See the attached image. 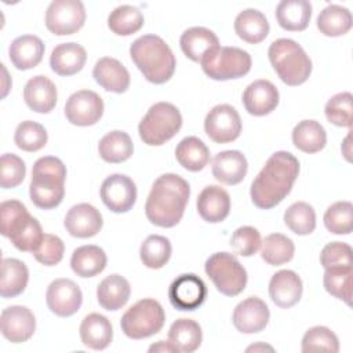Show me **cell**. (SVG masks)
<instances>
[{"instance_id":"obj_1","label":"cell","mask_w":353,"mask_h":353,"mask_svg":"<svg viewBox=\"0 0 353 353\" xmlns=\"http://www.w3.org/2000/svg\"><path fill=\"white\" fill-rule=\"evenodd\" d=\"M299 174V161L290 152H276L251 183L252 203L261 210H270L280 204L291 192Z\"/></svg>"},{"instance_id":"obj_2","label":"cell","mask_w":353,"mask_h":353,"mask_svg":"<svg viewBox=\"0 0 353 353\" xmlns=\"http://www.w3.org/2000/svg\"><path fill=\"white\" fill-rule=\"evenodd\" d=\"M190 196L189 183L176 174H163L152 185L146 199V218L156 226L172 228L183 216Z\"/></svg>"},{"instance_id":"obj_3","label":"cell","mask_w":353,"mask_h":353,"mask_svg":"<svg viewBox=\"0 0 353 353\" xmlns=\"http://www.w3.org/2000/svg\"><path fill=\"white\" fill-rule=\"evenodd\" d=\"M130 57L143 77L153 84L167 83L175 72V55L160 36L143 34L134 40Z\"/></svg>"},{"instance_id":"obj_4","label":"cell","mask_w":353,"mask_h":353,"mask_svg":"<svg viewBox=\"0 0 353 353\" xmlns=\"http://www.w3.org/2000/svg\"><path fill=\"white\" fill-rule=\"evenodd\" d=\"M66 167L58 157L44 156L36 160L32 170L29 196L41 210L58 207L65 196Z\"/></svg>"},{"instance_id":"obj_5","label":"cell","mask_w":353,"mask_h":353,"mask_svg":"<svg viewBox=\"0 0 353 353\" xmlns=\"http://www.w3.org/2000/svg\"><path fill=\"white\" fill-rule=\"evenodd\" d=\"M269 61L287 85L303 84L312 73V61L301 44L292 39H277L268 50Z\"/></svg>"},{"instance_id":"obj_6","label":"cell","mask_w":353,"mask_h":353,"mask_svg":"<svg viewBox=\"0 0 353 353\" xmlns=\"http://www.w3.org/2000/svg\"><path fill=\"white\" fill-rule=\"evenodd\" d=\"M182 127L179 109L170 102H157L142 117L138 132L143 143L160 146L174 138Z\"/></svg>"},{"instance_id":"obj_7","label":"cell","mask_w":353,"mask_h":353,"mask_svg":"<svg viewBox=\"0 0 353 353\" xmlns=\"http://www.w3.org/2000/svg\"><path fill=\"white\" fill-rule=\"evenodd\" d=\"M165 321L163 306L152 298L134 303L121 317V331L131 339H143L157 334Z\"/></svg>"},{"instance_id":"obj_8","label":"cell","mask_w":353,"mask_h":353,"mask_svg":"<svg viewBox=\"0 0 353 353\" xmlns=\"http://www.w3.org/2000/svg\"><path fill=\"white\" fill-rule=\"evenodd\" d=\"M204 269L216 290L226 296L239 295L247 285V270L233 254L225 251L212 254L205 261Z\"/></svg>"},{"instance_id":"obj_9","label":"cell","mask_w":353,"mask_h":353,"mask_svg":"<svg viewBox=\"0 0 353 353\" xmlns=\"http://www.w3.org/2000/svg\"><path fill=\"white\" fill-rule=\"evenodd\" d=\"M203 72L212 80L240 79L251 70V55L239 47H218L201 62Z\"/></svg>"},{"instance_id":"obj_10","label":"cell","mask_w":353,"mask_h":353,"mask_svg":"<svg viewBox=\"0 0 353 353\" xmlns=\"http://www.w3.org/2000/svg\"><path fill=\"white\" fill-rule=\"evenodd\" d=\"M85 22V8L80 0H54L46 11V26L57 36L79 32Z\"/></svg>"},{"instance_id":"obj_11","label":"cell","mask_w":353,"mask_h":353,"mask_svg":"<svg viewBox=\"0 0 353 353\" xmlns=\"http://www.w3.org/2000/svg\"><path fill=\"white\" fill-rule=\"evenodd\" d=\"M204 130L208 138L216 143L232 142L241 132L240 114L232 105H216L207 113Z\"/></svg>"},{"instance_id":"obj_12","label":"cell","mask_w":353,"mask_h":353,"mask_svg":"<svg viewBox=\"0 0 353 353\" xmlns=\"http://www.w3.org/2000/svg\"><path fill=\"white\" fill-rule=\"evenodd\" d=\"M102 98L91 90L73 92L65 103V116L73 125L88 127L99 121L103 114Z\"/></svg>"},{"instance_id":"obj_13","label":"cell","mask_w":353,"mask_h":353,"mask_svg":"<svg viewBox=\"0 0 353 353\" xmlns=\"http://www.w3.org/2000/svg\"><path fill=\"white\" fill-rule=\"evenodd\" d=\"M102 203L113 212L123 214L130 211L137 201V186L124 174H112L101 185Z\"/></svg>"},{"instance_id":"obj_14","label":"cell","mask_w":353,"mask_h":353,"mask_svg":"<svg viewBox=\"0 0 353 353\" xmlns=\"http://www.w3.org/2000/svg\"><path fill=\"white\" fill-rule=\"evenodd\" d=\"M205 296L207 287L204 281L193 273L178 276L168 288V299L171 305L183 312H192L201 306Z\"/></svg>"},{"instance_id":"obj_15","label":"cell","mask_w":353,"mask_h":353,"mask_svg":"<svg viewBox=\"0 0 353 353\" xmlns=\"http://www.w3.org/2000/svg\"><path fill=\"white\" fill-rule=\"evenodd\" d=\"M46 302L54 314L59 317H69L80 309L83 294L73 280L55 279L47 288Z\"/></svg>"},{"instance_id":"obj_16","label":"cell","mask_w":353,"mask_h":353,"mask_svg":"<svg viewBox=\"0 0 353 353\" xmlns=\"http://www.w3.org/2000/svg\"><path fill=\"white\" fill-rule=\"evenodd\" d=\"M0 330L3 336L12 343L26 342L36 330L34 314L26 306H8L1 312Z\"/></svg>"},{"instance_id":"obj_17","label":"cell","mask_w":353,"mask_h":353,"mask_svg":"<svg viewBox=\"0 0 353 353\" xmlns=\"http://www.w3.org/2000/svg\"><path fill=\"white\" fill-rule=\"evenodd\" d=\"M269 317L270 312L265 301L258 296H248L234 307L232 321L237 331L243 334H256L265 330Z\"/></svg>"},{"instance_id":"obj_18","label":"cell","mask_w":353,"mask_h":353,"mask_svg":"<svg viewBox=\"0 0 353 353\" xmlns=\"http://www.w3.org/2000/svg\"><path fill=\"white\" fill-rule=\"evenodd\" d=\"M66 232L79 239H87L95 236L103 225L99 210L88 203H80L66 212L63 221Z\"/></svg>"},{"instance_id":"obj_19","label":"cell","mask_w":353,"mask_h":353,"mask_svg":"<svg viewBox=\"0 0 353 353\" xmlns=\"http://www.w3.org/2000/svg\"><path fill=\"white\" fill-rule=\"evenodd\" d=\"M279 90L269 80H255L243 92L245 110L252 116H266L279 105Z\"/></svg>"},{"instance_id":"obj_20","label":"cell","mask_w":353,"mask_h":353,"mask_svg":"<svg viewBox=\"0 0 353 353\" xmlns=\"http://www.w3.org/2000/svg\"><path fill=\"white\" fill-rule=\"evenodd\" d=\"M303 285L301 277L290 269L276 272L269 281V295L274 305L288 309L296 305L302 296Z\"/></svg>"},{"instance_id":"obj_21","label":"cell","mask_w":353,"mask_h":353,"mask_svg":"<svg viewBox=\"0 0 353 353\" xmlns=\"http://www.w3.org/2000/svg\"><path fill=\"white\" fill-rule=\"evenodd\" d=\"M199 215L208 223H219L230 212L229 193L216 185L205 186L196 201Z\"/></svg>"},{"instance_id":"obj_22","label":"cell","mask_w":353,"mask_h":353,"mask_svg":"<svg viewBox=\"0 0 353 353\" xmlns=\"http://www.w3.org/2000/svg\"><path fill=\"white\" fill-rule=\"evenodd\" d=\"M92 76L103 90L110 92L121 94L130 87V73L127 68L112 57L98 59L92 69Z\"/></svg>"},{"instance_id":"obj_23","label":"cell","mask_w":353,"mask_h":353,"mask_svg":"<svg viewBox=\"0 0 353 353\" xmlns=\"http://www.w3.org/2000/svg\"><path fill=\"white\" fill-rule=\"evenodd\" d=\"M57 87L47 76H33L25 84L23 99L33 112L50 113L57 105Z\"/></svg>"},{"instance_id":"obj_24","label":"cell","mask_w":353,"mask_h":353,"mask_svg":"<svg viewBox=\"0 0 353 353\" xmlns=\"http://www.w3.org/2000/svg\"><path fill=\"white\" fill-rule=\"evenodd\" d=\"M211 170L216 181L225 185H237L245 178L248 163L241 152L223 150L215 154Z\"/></svg>"},{"instance_id":"obj_25","label":"cell","mask_w":353,"mask_h":353,"mask_svg":"<svg viewBox=\"0 0 353 353\" xmlns=\"http://www.w3.org/2000/svg\"><path fill=\"white\" fill-rule=\"evenodd\" d=\"M182 52L194 62H201L210 52L219 47L216 34L203 26L186 29L179 39Z\"/></svg>"},{"instance_id":"obj_26","label":"cell","mask_w":353,"mask_h":353,"mask_svg":"<svg viewBox=\"0 0 353 353\" xmlns=\"http://www.w3.org/2000/svg\"><path fill=\"white\" fill-rule=\"evenodd\" d=\"M44 43L33 34H23L14 39L8 48V57L12 65L19 70L36 68L44 55Z\"/></svg>"},{"instance_id":"obj_27","label":"cell","mask_w":353,"mask_h":353,"mask_svg":"<svg viewBox=\"0 0 353 353\" xmlns=\"http://www.w3.org/2000/svg\"><path fill=\"white\" fill-rule=\"evenodd\" d=\"M87 61V52L77 43H61L50 55V66L59 76H73L80 72Z\"/></svg>"},{"instance_id":"obj_28","label":"cell","mask_w":353,"mask_h":353,"mask_svg":"<svg viewBox=\"0 0 353 353\" xmlns=\"http://www.w3.org/2000/svg\"><path fill=\"white\" fill-rule=\"evenodd\" d=\"M79 331L83 345L94 350L106 349L113 338V328L109 319L99 313L87 314Z\"/></svg>"},{"instance_id":"obj_29","label":"cell","mask_w":353,"mask_h":353,"mask_svg":"<svg viewBox=\"0 0 353 353\" xmlns=\"http://www.w3.org/2000/svg\"><path fill=\"white\" fill-rule=\"evenodd\" d=\"M312 18V4L306 0H283L276 7V19L280 28L290 32H302Z\"/></svg>"},{"instance_id":"obj_30","label":"cell","mask_w":353,"mask_h":353,"mask_svg":"<svg viewBox=\"0 0 353 353\" xmlns=\"http://www.w3.org/2000/svg\"><path fill=\"white\" fill-rule=\"evenodd\" d=\"M131 287L125 277L120 274H110L105 277L97 288L98 303L105 310H119L130 299Z\"/></svg>"},{"instance_id":"obj_31","label":"cell","mask_w":353,"mask_h":353,"mask_svg":"<svg viewBox=\"0 0 353 353\" xmlns=\"http://www.w3.org/2000/svg\"><path fill=\"white\" fill-rule=\"evenodd\" d=\"M268 18L255 8H247L237 14L234 19L236 34L250 44H258L263 41L269 33Z\"/></svg>"},{"instance_id":"obj_32","label":"cell","mask_w":353,"mask_h":353,"mask_svg":"<svg viewBox=\"0 0 353 353\" xmlns=\"http://www.w3.org/2000/svg\"><path fill=\"white\" fill-rule=\"evenodd\" d=\"M106 254L98 245L77 247L70 258L72 270L80 277H94L106 268Z\"/></svg>"},{"instance_id":"obj_33","label":"cell","mask_w":353,"mask_h":353,"mask_svg":"<svg viewBox=\"0 0 353 353\" xmlns=\"http://www.w3.org/2000/svg\"><path fill=\"white\" fill-rule=\"evenodd\" d=\"M29 281L26 265L17 258H4L1 261L0 295L3 298H15L22 294Z\"/></svg>"},{"instance_id":"obj_34","label":"cell","mask_w":353,"mask_h":353,"mask_svg":"<svg viewBox=\"0 0 353 353\" xmlns=\"http://www.w3.org/2000/svg\"><path fill=\"white\" fill-rule=\"evenodd\" d=\"M168 341L174 345L178 352L192 353L197 350L203 341L201 327L192 319L175 320L168 331Z\"/></svg>"},{"instance_id":"obj_35","label":"cell","mask_w":353,"mask_h":353,"mask_svg":"<svg viewBox=\"0 0 353 353\" xmlns=\"http://www.w3.org/2000/svg\"><path fill=\"white\" fill-rule=\"evenodd\" d=\"M134 152V143L130 135L124 131L114 130L103 135L98 143L99 157L112 164L123 163L131 157Z\"/></svg>"},{"instance_id":"obj_36","label":"cell","mask_w":353,"mask_h":353,"mask_svg":"<svg viewBox=\"0 0 353 353\" xmlns=\"http://www.w3.org/2000/svg\"><path fill=\"white\" fill-rule=\"evenodd\" d=\"M176 161L188 171H201L210 161V150L207 145L197 137L183 138L175 149Z\"/></svg>"},{"instance_id":"obj_37","label":"cell","mask_w":353,"mask_h":353,"mask_svg":"<svg viewBox=\"0 0 353 353\" xmlns=\"http://www.w3.org/2000/svg\"><path fill=\"white\" fill-rule=\"evenodd\" d=\"M292 143L301 152L317 153L327 143V132L316 120H302L292 130Z\"/></svg>"},{"instance_id":"obj_38","label":"cell","mask_w":353,"mask_h":353,"mask_svg":"<svg viewBox=\"0 0 353 353\" xmlns=\"http://www.w3.org/2000/svg\"><path fill=\"white\" fill-rule=\"evenodd\" d=\"M352 14L346 7L330 4L323 8L317 17V29L328 37L346 34L352 29Z\"/></svg>"},{"instance_id":"obj_39","label":"cell","mask_w":353,"mask_h":353,"mask_svg":"<svg viewBox=\"0 0 353 353\" xmlns=\"http://www.w3.org/2000/svg\"><path fill=\"white\" fill-rule=\"evenodd\" d=\"M143 14L139 8L123 4L116 7L108 17V28L117 36H130L143 26Z\"/></svg>"},{"instance_id":"obj_40","label":"cell","mask_w":353,"mask_h":353,"mask_svg":"<svg viewBox=\"0 0 353 353\" xmlns=\"http://www.w3.org/2000/svg\"><path fill=\"white\" fill-rule=\"evenodd\" d=\"M294 241L281 233H272L266 236L261 243V256L266 263L272 266H280L290 262L294 256Z\"/></svg>"},{"instance_id":"obj_41","label":"cell","mask_w":353,"mask_h":353,"mask_svg":"<svg viewBox=\"0 0 353 353\" xmlns=\"http://www.w3.org/2000/svg\"><path fill=\"white\" fill-rule=\"evenodd\" d=\"M30 218L32 215L28 212V208L21 201L18 200L3 201L0 204L1 234L7 239L14 237L26 226Z\"/></svg>"},{"instance_id":"obj_42","label":"cell","mask_w":353,"mask_h":353,"mask_svg":"<svg viewBox=\"0 0 353 353\" xmlns=\"http://www.w3.org/2000/svg\"><path fill=\"white\" fill-rule=\"evenodd\" d=\"M171 251V243L167 237L160 234H150L141 244L139 256L146 268L160 269L170 261Z\"/></svg>"},{"instance_id":"obj_43","label":"cell","mask_w":353,"mask_h":353,"mask_svg":"<svg viewBox=\"0 0 353 353\" xmlns=\"http://www.w3.org/2000/svg\"><path fill=\"white\" fill-rule=\"evenodd\" d=\"M284 223L298 236L310 234L316 229L314 208L306 201H296L285 210Z\"/></svg>"},{"instance_id":"obj_44","label":"cell","mask_w":353,"mask_h":353,"mask_svg":"<svg viewBox=\"0 0 353 353\" xmlns=\"http://www.w3.org/2000/svg\"><path fill=\"white\" fill-rule=\"evenodd\" d=\"M352 266L325 269L323 283L324 288L332 296L343 301L346 305L352 303Z\"/></svg>"},{"instance_id":"obj_45","label":"cell","mask_w":353,"mask_h":353,"mask_svg":"<svg viewBox=\"0 0 353 353\" xmlns=\"http://www.w3.org/2000/svg\"><path fill=\"white\" fill-rule=\"evenodd\" d=\"M324 225L334 234H350L353 229V205L350 201H336L324 212Z\"/></svg>"},{"instance_id":"obj_46","label":"cell","mask_w":353,"mask_h":353,"mask_svg":"<svg viewBox=\"0 0 353 353\" xmlns=\"http://www.w3.org/2000/svg\"><path fill=\"white\" fill-rule=\"evenodd\" d=\"M47 139L48 135L46 128L41 124L32 120H25L21 124H18L14 134L15 145L25 152L40 150L46 146Z\"/></svg>"},{"instance_id":"obj_47","label":"cell","mask_w":353,"mask_h":353,"mask_svg":"<svg viewBox=\"0 0 353 353\" xmlns=\"http://www.w3.org/2000/svg\"><path fill=\"white\" fill-rule=\"evenodd\" d=\"M327 120L338 127H350L353 117V97L350 92H339L331 97L324 108Z\"/></svg>"},{"instance_id":"obj_48","label":"cell","mask_w":353,"mask_h":353,"mask_svg":"<svg viewBox=\"0 0 353 353\" xmlns=\"http://www.w3.org/2000/svg\"><path fill=\"white\" fill-rule=\"evenodd\" d=\"M339 350L338 336L327 327L316 325L309 328L302 338V352H331Z\"/></svg>"},{"instance_id":"obj_49","label":"cell","mask_w":353,"mask_h":353,"mask_svg":"<svg viewBox=\"0 0 353 353\" xmlns=\"http://www.w3.org/2000/svg\"><path fill=\"white\" fill-rule=\"evenodd\" d=\"M0 164V185L3 189H12L22 183L26 174V165L19 156L14 153H4L1 156Z\"/></svg>"},{"instance_id":"obj_50","label":"cell","mask_w":353,"mask_h":353,"mask_svg":"<svg viewBox=\"0 0 353 353\" xmlns=\"http://www.w3.org/2000/svg\"><path fill=\"white\" fill-rule=\"evenodd\" d=\"M262 239L254 226H240L230 239L232 248L241 256H252L261 247Z\"/></svg>"},{"instance_id":"obj_51","label":"cell","mask_w":353,"mask_h":353,"mask_svg":"<svg viewBox=\"0 0 353 353\" xmlns=\"http://www.w3.org/2000/svg\"><path fill=\"white\" fill-rule=\"evenodd\" d=\"M352 247L342 241L327 244L320 254V263L324 269L352 266Z\"/></svg>"},{"instance_id":"obj_52","label":"cell","mask_w":353,"mask_h":353,"mask_svg":"<svg viewBox=\"0 0 353 353\" xmlns=\"http://www.w3.org/2000/svg\"><path fill=\"white\" fill-rule=\"evenodd\" d=\"M65 245L63 241L55 236L44 233V237L37 247V250L33 252L37 262H40L44 266H55L58 265L63 258Z\"/></svg>"},{"instance_id":"obj_53","label":"cell","mask_w":353,"mask_h":353,"mask_svg":"<svg viewBox=\"0 0 353 353\" xmlns=\"http://www.w3.org/2000/svg\"><path fill=\"white\" fill-rule=\"evenodd\" d=\"M43 237H44V233L40 222L32 216L30 221L26 223V226L10 240L17 250L23 252H34L40 245Z\"/></svg>"},{"instance_id":"obj_54","label":"cell","mask_w":353,"mask_h":353,"mask_svg":"<svg viewBox=\"0 0 353 353\" xmlns=\"http://www.w3.org/2000/svg\"><path fill=\"white\" fill-rule=\"evenodd\" d=\"M149 352H178L174 345L168 341V342H164V341H159L157 343H153L149 346Z\"/></svg>"},{"instance_id":"obj_55","label":"cell","mask_w":353,"mask_h":353,"mask_svg":"<svg viewBox=\"0 0 353 353\" xmlns=\"http://www.w3.org/2000/svg\"><path fill=\"white\" fill-rule=\"evenodd\" d=\"M1 66V72H3V85H1V98H4L7 94H8V91H10V88H11V79H10V76H8V72H7V69H6V66L1 63L0 65Z\"/></svg>"},{"instance_id":"obj_56","label":"cell","mask_w":353,"mask_h":353,"mask_svg":"<svg viewBox=\"0 0 353 353\" xmlns=\"http://www.w3.org/2000/svg\"><path fill=\"white\" fill-rule=\"evenodd\" d=\"M256 350H270V352H273V347L269 346V345H263V343H256V345H252V346L247 347V352H256Z\"/></svg>"}]
</instances>
